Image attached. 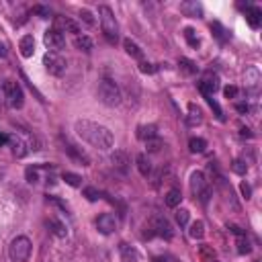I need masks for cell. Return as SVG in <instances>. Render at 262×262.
Wrapping results in <instances>:
<instances>
[{"mask_svg": "<svg viewBox=\"0 0 262 262\" xmlns=\"http://www.w3.org/2000/svg\"><path fill=\"white\" fill-rule=\"evenodd\" d=\"M186 123H188L190 127L203 123V111H201L196 104H192V102L188 104V117H186Z\"/></svg>", "mask_w": 262, "mask_h": 262, "instance_id": "ffe728a7", "label": "cell"}, {"mask_svg": "<svg viewBox=\"0 0 262 262\" xmlns=\"http://www.w3.org/2000/svg\"><path fill=\"white\" fill-rule=\"evenodd\" d=\"M0 180H2V174H0Z\"/></svg>", "mask_w": 262, "mask_h": 262, "instance_id": "f907efd6", "label": "cell"}, {"mask_svg": "<svg viewBox=\"0 0 262 262\" xmlns=\"http://www.w3.org/2000/svg\"><path fill=\"white\" fill-rule=\"evenodd\" d=\"M33 12H37L41 18H49V8H45V6H35Z\"/></svg>", "mask_w": 262, "mask_h": 262, "instance_id": "f6af8a7d", "label": "cell"}, {"mask_svg": "<svg viewBox=\"0 0 262 262\" xmlns=\"http://www.w3.org/2000/svg\"><path fill=\"white\" fill-rule=\"evenodd\" d=\"M59 141H61V149H63L74 162H78V164H82V166H90V158H88V154H86L82 147H78L76 143H72L70 139H63V137H59Z\"/></svg>", "mask_w": 262, "mask_h": 262, "instance_id": "ba28073f", "label": "cell"}, {"mask_svg": "<svg viewBox=\"0 0 262 262\" xmlns=\"http://www.w3.org/2000/svg\"><path fill=\"white\" fill-rule=\"evenodd\" d=\"M98 98H100V102L102 104H106V106H117V104H121V90H119V86L113 82V80H108V78H102L100 82H98Z\"/></svg>", "mask_w": 262, "mask_h": 262, "instance_id": "3957f363", "label": "cell"}, {"mask_svg": "<svg viewBox=\"0 0 262 262\" xmlns=\"http://www.w3.org/2000/svg\"><path fill=\"white\" fill-rule=\"evenodd\" d=\"M43 43L49 47V51H57L59 53V49H63V45H66V37L57 29H47L45 35H43Z\"/></svg>", "mask_w": 262, "mask_h": 262, "instance_id": "9c48e42d", "label": "cell"}, {"mask_svg": "<svg viewBox=\"0 0 262 262\" xmlns=\"http://www.w3.org/2000/svg\"><path fill=\"white\" fill-rule=\"evenodd\" d=\"M149 235H160V237H166V239H170L172 237V227H170V223H168V219L166 217H154L151 221H149Z\"/></svg>", "mask_w": 262, "mask_h": 262, "instance_id": "8fae6325", "label": "cell"}, {"mask_svg": "<svg viewBox=\"0 0 262 262\" xmlns=\"http://www.w3.org/2000/svg\"><path fill=\"white\" fill-rule=\"evenodd\" d=\"M178 66H180V70H182L184 74H188V76H192V74L199 72V68L194 66V61L188 59V57H180V59H178Z\"/></svg>", "mask_w": 262, "mask_h": 262, "instance_id": "f1b7e54d", "label": "cell"}, {"mask_svg": "<svg viewBox=\"0 0 262 262\" xmlns=\"http://www.w3.org/2000/svg\"><path fill=\"white\" fill-rule=\"evenodd\" d=\"M246 86H248V90H250L252 94L258 92V86H260V72H258L256 66L246 68Z\"/></svg>", "mask_w": 262, "mask_h": 262, "instance_id": "4fadbf2b", "label": "cell"}, {"mask_svg": "<svg viewBox=\"0 0 262 262\" xmlns=\"http://www.w3.org/2000/svg\"><path fill=\"white\" fill-rule=\"evenodd\" d=\"M98 20H100V31H102L104 39L111 45H115L119 41V25H117V18H115L111 6H106V4L98 6Z\"/></svg>", "mask_w": 262, "mask_h": 262, "instance_id": "7a4b0ae2", "label": "cell"}, {"mask_svg": "<svg viewBox=\"0 0 262 262\" xmlns=\"http://www.w3.org/2000/svg\"><path fill=\"white\" fill-rule=\"evenodd\" d=\"M188 182H190V192L201 203H207L209 201V194H211V188H209V180L205 178V174L203 172H192Z\"/></svg>", "mask_w": 262, "mask_h": 262, "instance_id": "8992f818", "label": "cell"}, {"mask_svg": "<svg viewBox=\"0 0 262 262\" xmlns=\"http://www.w3.org/2000/svg\"><path fill=\"white\" fill-rule=\"evenodd\" d=\"M80 18H82L86 25H94V23H96V20H94V16H92V12H90V10H86V8H82V10H80Z\"/></svg>", "mask_w": 262, "mask_h": 262, "instance_id": "ab89813d", "label": "cell"}, {"mask_svg": "<svg viewBox=\"0 0 262 262\" xmlns=\"http://www.w3.org/2000/svg\"><path fill=\"white\" fill-rule=\"evenodd\" d=\"M123 47H125V51H127L131 57H135V59H139V61L143 59V51L139 49V45H137L135 41H131V39H125V41H123Z\"/></svg>", "mask_w": 262, "mask_h": 262, "instance_id": "cb8c5ba5", "label": "cell"}, {"mask_svg": "<svg viewBox=\"0 0 262 262\" xmlns=\"http://www.w3.org/2000/svg\"><path fill=\"white\" fill-rule=\"evenodd\" d=\"M61 178H63L66 184H70V186H80V184H82V176H78V174H74V172H63Z\"/></svg>", "mask_w": 262, "mask_h": 262, "instance_id": "d6a6232c", "label": "cell"}, {"mask_svg": "<svg viewBox=\"0 0 262 262\" xmlns=\"http://www.w3.org/2000/svg\"><path fill=\"white\" fill-rule=\"evenodd\" d=\"M250 108H252V106H250L248 102H239V104H235V111H237V113H250Z\"/></svg>", "mask_w": 262, "mask_h": 262, "instance_id": "7dc6e473", "label": "cell"}, {"mask_svg": "<svg viewBox=\"0 0 262 262\" xmlns=\"http://www.w3.org/2000/svg\"><path fill=\"white\" fill-rule=\"evenodd\" d=\"M188 235H190L192 239H203V235H205V223H203L201 219H196L194 223H190Z\"/></svg>", "mask_w": 262, "mask_h": 262, "instance_id": "4316f807", "label": "cell"}, {"mask_svg": "<svg viewBox=\"0 0 262 262\" xmlns=\"http://www.w3.org/2000/svg\"><path fill=\"white\" fill-rule=\"evenodd\" d=\"M74 45H76V49H80V51H92V39L88 37V35H76L74 37Z\"/></svg>", "mask_w": 262, "mask_h": 262, "instance_id": "d4e9b609", "label": "cell"}, {"mask_svg": "<svg viewBox=\"0 0 262 262\" xmlns=\"http://www.w3.org/2000/svg\"><path fill=\"white\" fill-rule=\"evenodd\" d=\"M137 137L141 141H149V139H156L158 137V127L156 125H139L137 127Z\"/></svg>", "mask_w": 262, "mask_h": 262, "instance_id": "d6986e66", "label": "cell"}, {"mask_svg": "<svg viewBox=\"0 0 262 262\" xmlns=\"http://www.w3.org/2000/svg\"><path fill=\"white\" fill-rule=\"evenodd\" d=\"M188 219H190V213H188L186 209H178V211H176V223H178L180 227H186V225H188Z\"/></svg>", "mask_w": 262, "mask_h": 262, "instance_id": "836d02e7", "label": "cell"}, {"mask_svg": "<svg viewBox=\"0 0 262 262\" xmlns=\"http://www.w3.org/2000/svg\"><path fill=\"white\" fill-rule=\"evenodd\" d=\"M223 94H225V98H235L237 96V88L235 86H225L223 88Z\"/></svg>", "mask_w": 262, "mask_h": 262, "instance_id": "7bdbcfd3", "label": "cell"}, {"mask_svg": "<svg viewBox=\"0 0 262 262\" xmlns=\"http://www.w3.org/2000/svg\"><path fill=\"white\" fill-rule=\"evenodd\" d=\"M47 225H49V229H51V231H53L57 237H66V233H68V231H66V225H63V223H59V221L51 219Z\"/></svg>", "mask_w": 262, "mask_h": 262, "instance_id": "f546056e", "label": "cell"}, {"mask_svg": "<svg viewBox=\"0 0 262 262\" xmlns=\"http://www.w3.org/2000/svg\"><path fill=\"white\" fill-rule=\"evenodd\" d=\"M211 31L215 33V37H217L219 41H225V29L221 27V23H213V25H211Z\"/></svg>", "mask_w": 262, "mask_h": 262, "instance_id": "74e56055", "label": "cell"}, {"mask_svg": "<svg viewBox=\"0 0 262 262\" xmlns=\"http://www.w3.org/2000/svg\"><path fill=\"white\" fill-rule=\"evenodd\" d=\"M119 252H121V258H123V262H137V252L131 248V246H127V244H121L119 246Z\"/></svg>", "mask_w": 262, "mask_h": 262, "instance_id": "484cf974", "label": "cell"}, {"mask_svg": "<svg viewBox=\"0 0 262 262\" xmlns=\"http://www.w3.org/2000/svg\"><path fill=\"white\" fill-rule=\"evenodd\" d=\"M207 102H209V106H211V108L215 111V115H217L219 119H223V113H221V108H219V104H217V102H215V100H213L211 96H207Z\"/></svg>", "mask_w": 262, "mask_h": 262, "instance_id": "b9f144b4", "label": "cell"}, {"mask_svg": "<svg viewBox=\"0 0 262 262\" xmlns=\"http://www.w3.org/2000/svg\"><path fill=\"white\" fill-rule=\"evenodd\" d=\"M180 201H182V192H180L178 188H170V190L166 192V196H164V203H166V207H170V209L178 207Z\"/></svg>", "mask_w": 262, "mask_h": 262, "instance_id": "44dd1931", "label": "cell"}, {"mask_svg": "<svg viewBox=\"0 0 262 262\" xmlns=\"http://www.w3.org/2000/svg\"><path fill=\"white\" fill-rule=\"evenodd\" d=\"M53 29H57L59 33H61V31H68V33H80L78 23L72 20L70 16H55V27H53Z\"/></svg>", "mask_w": 262, "mask_h": 262, "instance_id": "9a60e30c", "label": "cell"}, {"mask_svg": "<svg viewBox=\"0 0 262 262\" xmlns=\"http://www.w3.org/2000/svg\"><path fill=\"white\" fill-rule=\"evenodd\" d=\"M205 147H207V141H205L203 137H190V139H188V149H190L192 154H203Z\"/></svg>", "mask_w": 262, "mask_h": 262, "instance_id": "83f0119b", "label": "cell"}, {"mask_svg": "<svg viewBox=\"0 0 262 262\" xmlns=\"http://www.w3.org/2000/svg\"><path fill=\"white\" fill-rule=\"evenodd\" d=\"M8 137H10V135H6V133H0V145L8 143Z\"/></svg>", "mask_w": 262, "mask_h": 262, "instance_id": "681fc988", "label": "cell"}, {"mask_svg": "<svg viewBox=\"0 0 262 262\" xmlns=\"http://www.w3.org/2000/svg\"><path fill=\"white\" fill-rule=\"evenodd\" d=\"M135 162H137V170H139L141 176H149L151 174V162H149V158L145 154H139L135 158Z\"/></svg>", "mask_w": 262, "mask_h": 262, "instance_id": "603a6c76", "label": "cell"}, {"mask_svg": "<svg viewBox=\"0 0 262 262\" xmlns=\"http://www.w3.org/2000/svg\"><path fill=\"white\" fill-rule=\"evenodd\" d=\"M2 96H4V102H6L10 108H20L23 102H25L23 88H20V84L14 82V80H4V82H2Z\"/></svg>", "mask_w": 262, "mask_h": 262, "instance_id": "5b68a950", "label": "cell"}, {"mask_svg": "<svg viewBox=\"0 0 262 262\" xmlns=\"http://www.w3.org/2000/svg\"><path fill=\"white\" fill-rule=\"evenodd\" d=\"M239 190H242L244 199H250V196H252V186H250L248 182H242V184H239Z\"/></svg>", "mask_w": 262, "mask_h": 262, "instance_id": "ee69618b", "label": "cell"}, {"mask_svg": "<svg viewBox=\"0 0 262 262\" xmlns=\"http://www.w3.org/2000/svg\"><path fill=\"white\" fill-rule=\"evenodd\" d=\"M145 145H147V151H160V149L164 147V141H162L160 137H156V139L145 141Z\"/></svg>", "mask_w": 262, "mask_h": 262, "instance_id": "8d00e7d4", "label": "cell"}, {"mask_svg": "<svg viewBox=\"0 0 262 262\" xmlns=\"http://www.w3.org/2000/svg\"><path fill=\"white\" fill-rule=\"evenodd\" d=\"M139 70H141L143 74H154V72L158 70V66H156V63H147V61H141Z\"/></svg>", "mask_w": 262, "mask_h": 262, "instance_id": "60d3db41", "label": "cell"}, {"mask_svg": "<svg viewBox=\"0 0 262 262\" xmlns=\"http://www.w3.org/2000/svg\"><path fill=\"white\" fill-rule=\"evenodd\" d=\"M18 49H20L23 57H33V53H35V39H33V35H23L20 41H18Z\"/></svg>", "mask_w": 262, "mask_h": 262, "instance_id": "ac0fdd59", "label": "cell"}, {"mask_svg": "<svg viewBox=\"0 0 262 262\" xmlns=\"http://www.w3.org/2000/svg\"><path fill=\"white\" fill-rule=\"evenodd\" d=\"M199 90L205 96H213L219 90V76L213 74V72H205L203 78H201V82H199Z\"/></svg>", "mask_w": 262, "mask_h": 262, "instance_id": "30bf717a", "label": "cell"}, {"mask_svg": "<svg viewBox=\"0 0 262 262\" xmlns=\"http://www.w3.org/2000/svg\"><path fill=\"white\" fill-rule=\"evenodd\" d=\"M74 131L80 139H84L86 143H90L92 147L96 149H108L113 147V133L108 127L100 125V123H94V121H88V119H78L74 123Z\"/></svg>", "mask_w": 262, "mask_h": 262, "instance_id": "6da1fadb", "label": "cell"}, {"mask_svg": "<svg viewBox=\"0 0 262 262\" xmlns=\"http://www.w3.org/2000/svg\"><path fill=\"white\" fill-rule=\"evenodd\" d=\"M184 37H186V41H188L190 47H199V37L194 35V29L186 27V29H184Z\"/></svg>", "mask_w": 262, "mask_h": 262, "instance_id": "e575fe53", "label": "cell"}, {"mask_svg": "<svg viewBox=\"0 0 262 262\" xmlns=\"http://www.w3.org/2000/svg\"><path fill=\"white\" fill-rule=\"evenodd\" d=\"M43 66L51 76H61L68 70V61L57 53V51H47L43 55Z\"/></svg>", "mask_w": 262, "mask_h": 262, "instance_id": "52a82bcc", "label": "cell"}, {"mask_svg": "<svg viewBox=\"0 0 262 262\" xmlns=\"http://www.w3.org/2000/svg\"><path fill=\"white\" fill-rule=\"evenodd\" d=\"M25 178H27V182H31V184L39 182V166H29V168L25 170Z\"/></svg>", "mask_w": 262, "mask_h": 262, "instance_id": "1f68e13d", "label": "cell"}, {"mask_svg": "<svg viewBox=\"0 0 262 262\" xmlns=\"http://www.w3.org/2000/svg\"><path fill=\"white\" fill-rule=\"evenodd\" d=\"M180 12H182L184 16L201 18V16H203V6H201L196 0H188V2H182V4H180Z\"/></svg>", "mask_w": 262, "mask_h": 262, "instance_id": "5bb4252c", "label": "cell"}, {"mask_svg": "<svg viewBox=\"0 0 262 262\" xmlns=\"http://www.w3.org/2000/svg\"><path fill=\"white\" fill-rule=\"evenodd\" d=\"M231 170H233L235 174H246V172H248V164H246L244 160H233V162H231Z\"/></svg>", "mask_w": 262, "mask_h": 262, "instance_id": "d590c367", "label": "cell"}, {"mask_svg": "<svg viewBox=\"0 0 262 262\" xmlns=\"http://www.w3.org/2000/svg\"><path fill=\"white\" fill-rule=\"evenodd\" d=\"M6 55H8V47L4 41H0V57H6Z\"/></svg>", "mask_w": 262, "mask_h": 262, "instance_id": "c3c4849f", "label": "cell"}, {"mask_svg": "<svg viewBox=\"0 0 262 262\" xmlns=\"http://www.w3.org/2000/svg\"><path fill=\"white\" fill-rule=\"evenodd\" d=\"M246 20H248V25L252 29H258L262 25V10L258 6H254V4L246 6Z\"/></svg>", "mask_w": 262, "mask_h": 262, "instance_id": "2e32d148", "label": "cell"}, {"mask_svg": "<svg viewBox=\"0 0 262 262\" xmlns=\"http://www.w3.org/2000/svg\"><path fill=\"white\" fill-rule=\"evenodd\" d=\"M96 229H98L100 233H104V235L113 233V231L117 229V219H115V215H113V213H102V215H98V219H96Z\"/></svg>", "mask_w": 262, "mask_h": 262, "instance_id": "7c38bea8", "label": "cell"}, {"mask_svg": "<svg viewBox=\"0 0 262 262\" xmlns=\"http://www.w3.org/2000/svg\"><path fill=\"white\" fill-rule=\"evenodd\" d=\"M31 239L27 235H16L8 246V258L10 262H27L31 256Z\"/></svg>", "mask_w": 262, "mask_h": 262, "instance_id": "277c9868", "label": "cell"}, {"mask_svg": "<svg viewBox=\"0 0 262 262\" xmlns=\"http://www.w3.org/2000/svg\"><path fill=\"white\" fill-rule=\"evenodd\" d=\"M235 246H237V252H239V254H250V252H252V246H250V242H248L246 235H237Z\"/></svg>", "mask_w": 262, "mask_h": 262, "instance_id": "4dcf8cb0", "label": "cell"}, {"mask_svg": "<svg viewBox=\"0 0 262 262\" xmlns=\"http://www.w3.org/2000/svg\"><path fill=\"white\" fill-rule=\"evenodd\" d=\"M154 262H176V258L170 254H164V256H154Z\"/></svg>", "mask_w": 262, "mask_h": 262, "instance_id": "bcb514c9", "label": "cell"}, {"mask_svg": "<svg viewBox=\"0 0 262 262\" xmlns=\"http://www.w3.org/2000/svg\"><path fill=\"white\" fill-rule=\"evenodd\" d=\"M111 162H113V166L119 170V172H123V174H127V170H129V156L125 154V151H113L111 154Z\"/></svg>", "mask_w": 262, "mask_h": 262, "instance_id": "e0dca14e", "label": "cell"}, {"mask_svg": "<svg viewBox=\"0 0 262 262\" xmlns=\"http://www.w3.org/2000/svg\"><path fill=\"white\" fill-rule=\"evenodd\" d=\"M8 145L12 147V154H14L16 158H23V156L27 154L23 139H20V137H16V135H10V137H8Z\"/></svg>", "mask_w": 262, "mask_h": 262, "instance_id": "7402d4cb", "label": "cell"}, {"mask_svg": "<svg viewBox=\"0 0 262 262\" xmlns=\"http://www.w3.org/2000/svg\"><path fill=\"white\" fill-rule=\"evenodd\" d=\"M84 196H86L88 201H98V199H100V192H98L96 188L88 186V188H84Z\"/></svg>", "mask_w": 262, "mask_h": 262, "instance_id": "f35d334b", "label": "cell"}]
</instances>
